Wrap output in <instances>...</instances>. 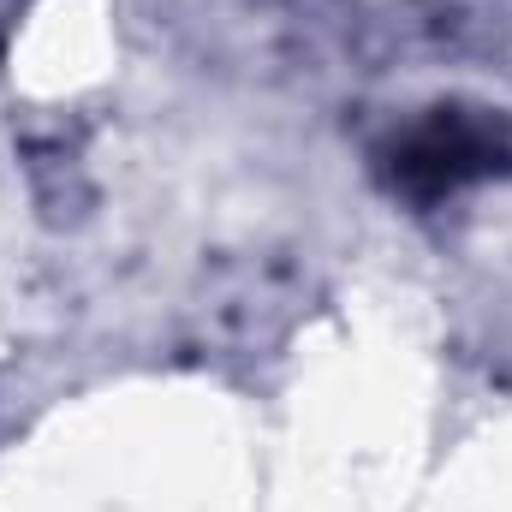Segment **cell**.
<instances>
[{
  "mask_svg": "<svg viewBox=\"0 0 512 512\" xmlns=\"http://www.w3.org/2000/svg\"><path fill=\"white\" fill-rule=\"evenodd\" d=\"M512 161L507 131L483 114H465V108H435L423 126H411L393 143V185L417 203H441L489 173H501Z\"/></svg>",
  "mask_w": 512,
  "mask_h": 512,
  "instance_id": "6da1fadb",
  "label": "cell"
}]
</instances>
